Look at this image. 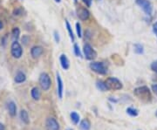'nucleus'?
Returning a JSON list of instances; mask_svg holds the SVG:
<instances>
[{
  "instance_id": "obj_3",
  "label": "nucleus",
  "mask_w": 157,
  "mask_h": 130,
  "mask_svg": "<svg viewBox=\"0 0 157 130\" xmlns=\"http://www.w3.org/2000/svg\"><path fill=\"white\" fill-rule=\"evenodd\" d=\"M39 85L41 88L44 91H47L50 89L51 85H52V80H51L50 76L46 73H43L39 76Z\"/></svg>"
},
{
  "instance_id": "obj_13",
  "label": "nucleus",
  "mask_w": 157,
  "mask_h": 130,
  "mask_svg": "<svg viewBox=\"0 0 157 130\" xmlns=\"http://www.w3.org/2000/svg\"><path fill=\"white\" fill-rule=\"evenodd\" d=\"M59 61H60V64H61V67L63 69L67 70L68 68L70 67V62H69V59H68V58L66 54H62L60 58H59Z\"/></svg>"
},
{
  "instance_id": "obj_26",
  "label": "nucleus",
  "mask_w": 157,
  "mask_h": 130,
  "mask_svg": "<svg viewBox=\"0 0 157 130\" xmlns=\"http://www.w3.org/2000/svg\"><path fill=\"white\" fill-rule=\"evenodd\" d=\"M151 69L155 72V73H156L157 74V60H155V61H154V62L152 63Z\"/></svg>"
},
{
  "instance_id": "obj_19",
  "label": "nucleus",
  "mask_w": 157,
  "mask_h": 130,
  "mask_svg": "<svg viewBox=\"0 0 157 130\" xmlns=\"http://www.w3.org/2000/svg\"><path fill=\"white\" fill-rule=\"evenodd\" d=\"M12 39L14 41H17V40L19 39V35H20V30L17 27H15V28L12 30Z\"/></svg>"
},
{
  "instance_id": "obj_23",
  "label": "nucleus",
  "mask_w": 157,
  "mask_h": 130,
  "mask_svg": "<svg viewBox=\"0 0 157 130\" xmlns=\"http://www.w3.org/2000/svg\"><path fill=\"white\" fill-rule=\"evenodd\" d=\"M135 52L137 54H142L144 52V49L143 46L140 44H136L135 45Z\"/></svg>"
},
{
  "instance_id": "obj_20",
  "label": "nucleus",
  "mask_w": 157,
  "mask_h": 130,
  "mask_svg": "<svg viewBox=\"0 0 157 130\" xmlns=\"http://www.w3.org/2000/svg\"><path fill=\"white\" fill-rule=\"evenodd\" d=\"M66 25H67V29L68 31V33H69V36H70V39L72 40L73 42H74V35H73V30H72V27H71V25H70V24L68 22L67 20H66Z\"/></svg>"
},
{
  "instance_id": "obj_32",
  "label": "nucleus",
  "mask_w": 157,
  "mask_h": 130,
  "mask_svg": "<svg viewBox=\"0 0 157 130\" xmlns=\"http://www.w3.org/2000/svg\"><path fill=\"white\" fill-rule=\"evenodd\" d=\"M2 29H3V23L0 20V30H2Z\"/></svg>"
},
{
  "instance_id": "obj_28",
  "label": "nucleus",
  "mask_w": 157,
  "mask_h": 130,
  "mask_svg": "<svg viewBox=\"0 0 157 130\" xmlns=\"http://www.w3.org/2000/svg\"><path fill=\"white\" fill-rule=\"evenodd\" d=\"M153 31H154V32H155V34L156 35L157 37V22L154 24V25H153Z\"/></svg>"
},
{
  "instance_id": "obj_25",
  "label": "nucleus",
  "mask_w": 157,
  "mask_h": 130,
  "mask_svg": "<svg viewBox=\"0 0 157 130\" xmlns=\"http://www.w3.org/2000/svg\"><path fill=\"white\" fill-rule=\"evenodd\" d=\"M76 31H77V34H78V38H81L82 32H81V26H80L79 23H76Z\"/></svg>"
},
{
  "instance_id": "obj_4",
  "label": "nucleus",
  "mask_w": 157,
  "mask_h": 130,
  "mask_svg": "<svg viewBox=\"0 0 157 130\" xmlns=\"http://www.w3.org/2000/svg\"><path fill=\"white\" fill-rule=\"evenodd\" d=\"M90 68L93 72H94L96 74H101V75H105L107 74V67H105L104 63L102 62H92L89 65Z\"/></svg>"
},
{
  "instance_id": "obj_16",
  "label": "nucleus",
  "mask_w": 157,
  "mask_h": 130,
  "mask_svg": "<svg viewBox=\"0 0 157 130\" xmlns=\"http://www.w3.org/2000/svg\"><path fill=\"white\" fill-rule=\"evenodd\" d=\"M20 118L22 120V121L25 124H29L30 123V119H29V114L27 111L22 110L20 112Z\"/></svg>"
},
{
  "instance_id": "obj_31",
  "label": "nucleus",
  "mask_w": 157,
  "mask_h": 130,
  "mask_svg": "<svg viewBox=\"0 0 157 130\" xmlns=\"http://www.w3.org/2000/svg\"><path fill=\"white\" fill-rule=\"evenodd\" d=\"M0 130H6L5 126H4V124H2V123H0Z\"/></svg>"
},
{
  "instance_id": "obj_21",
  "label": "nucleus",
  "mask_w": 157,
  "mask_h": 130,
  "mask_svg": "<svg viewBox=\"0 0 157 130\" xmlns=\"http://www.w3.org/2000/svg\"><path fill=\"white\" fill-rule=\"evenodd\" d=\"M127 113H128L130 116H137L138 115V113H139V111L136 109V108H127Z\"/></svg>"
},
{
  "instance_id": "obj_11",
  "label": "nucleus",
  "mask_w": 157,
  "mask_h": 130,
  "mask_svg": "<svg viewBox=\"0 0 157 130\" xmlns=\"http://www.w3.org/2000/svg\"><path fill=\"white\" fill-rule=\"evenodd\" d=\"M44 52V49L42 46H39V45H36L33 46L32 49H31V55L33 59H37L42 55V53Z\"/></svg>"
},
{
  "instance_id": "obj_15",
  "label": "nucleus",
  "mask_w": 157,
  "mask_h": 130,
  "mask_svg": "<svg viewBox=\"0 0 157 130\" xmlns=\"http://www.w3.org/2000/svg\"><path fill=\"white\" fill-rule=\"evenodd\" d=\"M79 128L80 130H90L91 128V123H90L89 120L84 119L79 124Z\"/></svg>"
},
{
  "instance_id": "obj_5",
  "label": "nucleus",
  "mask_w": 157,
  "mask_h": 130,
  "mask_svg": "<svg viewBox=\"0 0 157 130\" xmlns=\"http://www.w3.org/2000/svg\"><path fill=\"white\" fill-rule=\"evenodd\" d=\"M11 53L13 58L19 59L23 54V49L21 45L17 41H13L11 46Z\"/></svg>"
},
{
  "instance_id": "obj_22",
  "label": "nucleus",
  "mask_w": 157,
  "mask_h": 130,
  "mask_svg": "<svg viewBox=\"0 0 157 130\" xmlns=\"http://www.w3.org/2000/svg\"><path fill=\"white\" fill-rule=\"evenodd\" d=\"M96 86H97V88H98L99 90L102 91V92L107 90L106 86H105V82H103V81H101V80H99V81L96 82Z\"/></svg>"
},
{
  "instance_id": "obj_18",
  "label": "nucleus",
  "mask_w": 157,
  "mask_h": 130,
  "mask_svg": "<svg viewBox=\"0 0 157 130\" xmlns=\"http://www.w3.org/2000/svg\"><path fill=\"white\" fill-rule=\"evenodd\" d=\"M70 117H71V120L73 122V124L77 125L79 122V120H80V116L79 114L77 113L76 112H72L70 113Z\"/></svg>"
},
{
  "instance_id": "obj_6",
  "label": "nucleus",
  "mask_w": 157,
  "mask_h": 130,
  "mask_svg": "<svg viewBox=\"0 0 157 130\" xmlns=\"http://www.w3.org/2000/svg\"><path fill=\"white\" fill-rule=\"evenodd\" d=\"M136 4L140 6L147 15H151L153 11V6L148 0H136Z\"/></svg>"
},
{
  "instance_id": "obj_33",
  "label": "nucleus",
  "mask_w": 157,
  "mask_h": 130,
  "mask_svg": "<svg viewBox=\"0 0 157 130\" xmlns=\"http://www.w3.org/2000/svg\"><path fill=\"white\" fill-rule=\"evenodd\" d=\"M60 1H61V0H55L56 3H60Z\"/></svg>"
},
{
  "instance_id": "obj_14",
  "label": "nucleus",
  "mask_w": 157,
  "mask_h": 130,
  "mask_svg": "<svg viewBox=\"0 0 157 130\" xmlns=\"http://www.w3.org/2000/svg\"><path fill=\"white\" fill-rule=\"evenodd\" d=\"M25 79H26L25 74H24V73H22V72H18V73L16 74L15 78H14V81H15L16 83H17V84H20V83L25 82Z\"/></svg>"
},
{
  "instance_id": "obj_8",
  "label": "nucleus",
  "mask_w": 157,
  "mask_h": 130,
  "mask_svg": "<svg viewBox=\"0 0 157 130\" xmlns=\"http://www.w3.org/2000/svg\"><path fill=\"white\" fill-rule=\"evenodd\" d=\"M45 128L46 130H59L60 127L55 118L49 117L45 120Z\"/></svg>"
},
{
  "instance_id": "obj_29",
  "label": "nucleus",
  "mask_w": 157,
  "mask_h": 130,
  "mask_svg": "<svg viewBox=\"0 0 157 130\" xmlns=\"http://www.w3.org/2000/svg\"><path fill=\"white\" fill-rule=\"evenodd\" d=\"M152 91L157 95V84H154L152 86Z\"/></svg>"
},
{
  "instance_id": "obj_1",
  "label": "nucleus",
  "mask_w": 157,
  "mask_h": 130,
  "mask_svg": "<svg viewBox=\"0 0 157 130\" xmlns=\"http://www.w3.org/2000/svg\"><path fill=\"white\" fill-rule=\"evenodd\" d=\"M134 94L135 95L139 100H140L141 101L143 102H150L152 100V95L151 93H150V90L147 86H140V87H137L135 88V91H134Z\"/></svg>"
},
{
  "instance_id": "obj_9",
  "label": "nucleus",
  "mask_w": 157,
  "mask_h": 130,
  "mask_svg": "<svg viewBox=\"0 0 157 130\" xmlns=\"http://www.w3.org/2000/svg\"><path fill=\"white\" fill-rule=\"evenodd\" d=\"M77 16L78 17V18L82 21H86L90 17V12L89 11L86 9V8H84V7H78L77 9Z\"/></svg>"
},
{
  "instance_id": "obj_27",
  "label": "nucleus",
  "mask_w": 157,
  "mask_h": 130,
  "mask_svg": "<svg viewBox=\"0 0 157 130\" xmlns=\"http://www.w3.org/2000/svg\"><path fill=\"white\" fill-rule=\"evenodd\" d=\"M54 38H55V41H56L57 43H59V40H60V39H59V32H58L57 31H55V32H54Z\"/></svg>"
},
{
  "instance_id": "obj_34",
  "label": "nucleus",
  "mask_w": 157,
  "mask_h": 130,
  "mask_svg": "<svg viewBox=\"0 0 157 130\" xmlns=\"http://www.w3.org/2000/svg\"><path fill=\"white\" fill-rule=\"evenodd\" d=\"M155 116L157 117V110H156V112H155Z\"/></svg>"
},
{
  "instance_id": "obj_10",
  "label": "nucleus",
  "mask_w": 157,
  "mask_h": 130,
  "mask_svg": "<svg viewBox=\"0 0 157 130\" xmlns=\"http://www.w3.org/2000/svg\"><path fill=\"white\" fill-rule=\"evenodd\" d=\"M56 79H57V87H58V96L61 100L63 98V90H64V86H63V81H62L61 77L59 73L56 74Z\"/></svg>"
},
{
  "instance_id": "obj_12",
  "label": "nucleus",
  "mask_w": 157,
  "mask_h": 130,
  "mask_svg": "<svg viewBox=\"0 0 157 130\" xmlns=\"http://www.w3.org/2000/svg\"><path fill=\"white\" fill-rule=\"evenodd\" d=\"M7 109H8L9 114L11 115V117L16 116V114H17V106H16V104L14 102H8V104H7Z\"/></svg>"
},
{
  "instance_id": "obj_35",
  "label": "nucleus",
  "mask_w": 157,
  "mask_h": 130,
  "mask_svg": "<svg viewBox=\"0 0 157 130\" xmlns=\"http://www.w3.org/2000/svg\"><path fill=\"white\" fill-rule=\"evenodd\" d=\"M67 130H73V129H72V128H69V129H67Z\"/></svg>"
},
{
  "instance_id": "obj_17",
  "label": "nucleus",
  "mask_w": 157,
  "mask_h": 130,
  "mask_svg": "<svg viewBox=\"0 0 157 130\" xmlns=\"http://www.w3.org/2000/svg\"><path fill=\"white\" fill-rule=\"evenodd\" d=\"M31 95L32 97L33 98V100L35 101H39V99H40V91L39 90V88L38 87H33L32 91H31Z\"/></svg>"
},
{
  "instance_id": "obj_2",
  "label": "nucleus",
  "mask_w": 157,
  "mask_h": 130,
  "mask_svg": "<svg viewBox=\"0 0 157 130\" xmlns=\"http://www.w3.org/2000/svg\"><path fill=\"white\" fill-rule=\"evenodd\" d=\"M105 86L107 90H112V91H117L121 90L122 88V83L116 78L113 77H109L107 78L105 81Z\"/></svg>"
},
{
  "instance_id": "obj_7",
  "label": "nucleus",
  "mask_w": 157,
  "mask_h": 130,
  "mask_svg": "<svg viewBox=\"0 0 157 130\" xmlns=\"http://www.w3.org/2000/svg\"><path fill=\"white\" fill-rule=\"evenodd\" d=\"M83 51H84V54L86 59H88V60H94V59H95L96 58H97V52L92 47V45H89V44L84 45Z\"/></svg>"
},
{
  "instance_id": "obj_24",
  "label": "nucleus",
  "mask_w": 157,
  "mask_h": 130,
  "mask_svg": "<svg viewBox=\"0 0 157 130\" xmlns=\"http://www.w3.org/2000/svg\"><path fill=\"white\" fill-rule=\"evenodd\" d=\"M73 50H74V53L77 57H82V54H81V52H80V49L78 47V45L77 44H75L74 46H73Z\"/></svg>"
},
{
  "instance_id": "obj_30",
  "label": "nucleus",
  "mask_w": 157,
  "mask_h": 130,
  "mask_svg": "<svg viewBox=\"0 0 157 130\" xmlns=\"http://www.w3.org/2000/svg\"><path fill=\"white\" fill-rule=\"evenodd\" d=\"M92 1H93V0H83V2H84L85 4H86V6H88V7H90V6H91Z\"/></svg>"
}]
</instances>
